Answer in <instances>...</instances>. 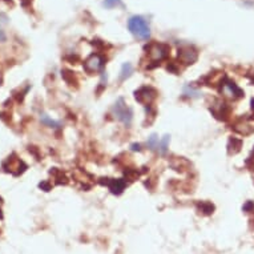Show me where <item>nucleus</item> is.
<instances>
[{
    "mask_svg": "<svg viewBox=\"0 0 254 254\" xmlns=\"http://www.w3.org/2000/svg\"><path fill=\"white\" fill-rule=\"evenodd\" d=\"M157 97V91L153 87H141L134 92V99L137 103L149 107Z\"/></svg>",
    "mask_w": 254,
    "mask_h": 254,
    "instance_id": "5",
    "label": "nucleus"
},
{
    "mask_svg": "<svg viewBox=\"0 0 254 254\" xmlns=\"http://www.w3.org/2000/svg\"><path fill=\"white\" fill-rule=\"evenodd\" d=\"M128 28L137 39L141 40H148L150 36V28L149 24L146 20L141 16H132L128 20Z\"/></svg>",
    "mask_w": 254,
    "mask_h": 254,
    "instance_id": "1",
    "label": "nucleus"
},
{
    "mask_svg": "<svg viewBox=\"0 0 254 254\" xmlns=\"http://www.w3.org/2000/svg\"><path fill=\"white\" fill-rule=\"evenodd\" d=\"M249 79H250V81H252V83L254 84V73H252V75H249Z\"/></svg>",
    "mask_w": 254,
    "mask_h": 254,
    "instance_id": "25",
    "label": "nucleus"
},
{
    "mask_svg": "<svg viewBox=\"0 0 254 254\" xmlns=\"http://www.w3.org/2000/svg\"><path fill=\"white\" fill-rule=\"evenodd\" d=\"M39 188L43 189V190H46V192H48V190H51V184L48 181H43V183L39 184Z\"/></svg>",
    "mask_w": 254,
    "mask_h": 254,
    "instance_id": "20",
    "label": "nucleus"
},
{
    "mask_svg": "<svg viewBox=\"0 0 254 254\" xmlns=\"http://www.w3.org/2000/svg\"><path fill=\"white\" fill-rule=\"evenodd\" d=\"M158 136L157 134H152L150 137H148V141H146V146L149 148L150 150H154L158 148Z\"/></svg>",
    "mask_w": 254,
    "mask_h": 254,
    "instance_id": "16",
    "label": "nucleus"
},
{
    "mask_svg": "<svg viewBox=\"0 0 254 254\" xmlns=\"http://www.w3.org/2000/svg\"><path fill=\"white\" fill-rule=\"evenodd\" d=\"M177 58L184 65H190V64H194L198 59V54L197 51L190 46L181 47L179 50V54H177Z\"/></svg>",
    "mask_w": 254,
    "mask_h": 254,
    "instance_id": "7",
    "label": "nucleus"
},
{
    "mask_svg": "<svg viewBox=\"0 0 254 254\" xmlns=\"http://www.w3.org/2000/svg\"><path fill=\"white\" fill-rule=\"evenodd\" d=\"M117 4H121L120 0H105L104 1V5L105 7H108V8H112V7H115V5Z\"/></svg>",
    "mask_w": 254,
    "mask_h": 254,
    "instance_id": "17",
    "label": "nucleus"
},
{
    "mask_svg": "<svg viewBox=\"0 0 254 254\" xmlns=\"http://www.w3.org/2000/svg\"><path fill=\"white\" fill-rule=\"evenodd\" d=\"M233 129L234 132H237L241 136H249V134H252L254 132V127L252 124H249L248 121L241 120L234 124Z\"/></svg>",
    "mask_w": 254,
    "mask_h": 254,
    "instance_id": "10",
    "label": "nucleus"
},
{
    "mask_svg": "<svg viewBox=\"0 0 254 254\" xmlns=\"http://www.w3.org/2000/svg\"><path fill=\"white\" fill-rule=\"evenodd\" d=\"M108 181H101V184H104L108 187V189L113 194H120L123 193V190L127 187V183H125V180L123 179H107Z\"/></svg>",
    "mask_w": 254,
    "mask_h": 254,
    "instance_id": "9",
    "label": "nucleus"
},
{
    "mask_svg": "<svg viewBox=\"0 0 254 254\" xmlns=\"http://www.w3.org/2000/svg\"><path fill=\"white\" fill-rule=\"evenodd\" d=\"M220 93L226 99H229V100H237V99H241L244 96V92H242L241 88L228 79L221 81Z\"/></svg>",
    "mask_w": 254,
    "mask_h": 254,
    "instance_id": "3",
    "label": "nucleus"
},
{
    "mask_svg": "<svg viewBox=\"0 0 254 254\" xmlns=\"http://www.w3.org/2000/svg\"><path fill=\"white\" fill-rule=\"evenodd\" d=\"M112 112L117 120L121 121L123 124L127 125V127L130 125L132 119H133V111H132V108H129V107L127 105V103H125V100L123 97H120V99L115 103V105H113L112 108Z\"/></svg>",
    "mask_w": 254,
    "mask_h": 254,
    "instance_id": "2",
    "label": "nucleus"
},
{
    "mask_svg": "<svg viewBox=\"0 0 254 254\" xmlns=\"http://www.w3.org/2000/svg\"><path fill=\"white\" fill-rule=\"evenodd\" d=\"M40 121H42L44 125H47V127H50V128H59V127H60V123H59V121L52 120V119H50L47 115H43V116L40 117Z\"/></svg>",
    "mask_w": 254,
    "mask_h": 254,
    "instance_id": "14",
    "label": "nucleus"
},
{
    "mask_svg": "<svg viewBox=\"0 0 254 254\" xmlns=\"http://www.w3.org/2000/svg\"><path fill=\"white\" fill-rule=\"evenodd\" d=\"M185 95H188V96H190V97H198L200 96V92L193 91L192 88L188 87L187 89H185Z\"/></svg>",
    "mask_w": 254,
    "mask_h": 254,
    "instance_id": "18",
    "label": "nucleus"
},
{
    "mask_svg": "<svg viewBox=\"0 0 254 254\" xmlns=\"http://www.w3.org/2000/svg\"><path fill=\"white\" fill-rule=\"evenodd\" d=\"M3 218V212H1V209H0V220Z\"/></svg>",
    "mask_w": 254,
    "mask_h": 254,
    "instance_id": "26",
    "label": "nucleus"
},
{
    "mask_svg": "<svg viewBox=\"0 0 254 254\" xmlns=\"http://www.w3.org/2000/svg\"><path fill=\"white\" fill-rule=\"evenodd\" d=\"M210 111H212L213 115H214L217 119H220V120H226L230 112L228 104L221 100H217L216 103L210 107Z\"/></svg>",
    "mask_w": 254,
    "mask_h": 254,
    "instance_id": "8",
    "label": "nucleus"
},
{
    "mask_svg": "<svg viewBox=\"0 0 254 254\" xmlns=\"http://www.w3.org/2000/svg\"><path fill=\"white\" fill-rule=\"evenodd\" d=\"M104 67V58L99 54H92L84 62V69L88 73H96Z\"/></svg>",
    "mask_w": 254,
    "mask_h": 254,
    "instance_id": "6",
    "label": "nucleus"
},
{
    "mask_svg": "<svg viewBox=\"0 0 254 254\" xmlns=\"http://www.w3.org/2000/svg\"><path fill=\"white\" fill-rule=\"evenodd\" d=\"M130 149L134 150V152H136V150L140 152V150H141V145H140V144H132V145H130Z\"/></svg>",
    "mask_w": 254,
    "mask_h": 254,
    "instance_id": "22",
    "label": "nucleus"
},
{
    "mask_svg": "<svg viewBox=\"0 0 254 254\" xmlns=\"http://www.w3.org/2000/svg\"><path fill=\"white\" fill-rule=\"evenodd\" d=\"M242 209H244L245 212H252V210L254 209V204L252 202V201H248V202L244 205V208H242Z\"/></svg>",
    "mask_w": 254,
    "mask_h": 254,
    "instance_id": "21",
    "label": "nucleus"
},
{
    "mask_svg": "<svg viewBox=\"0 0 254 254\" xmlns=\"http://www.w3.org/2000/svg\"><path fill=\"white\" fill-rule=\"evenodd\" d=\"M125 175L128 176V179H129L130 181H134V180L137 179L138 176H140V173H138L137 171H133V172H128V173H125Z\"/></svg>",
    "mask_w": 254,
    "mask_h": 254,
    "instance_id": "19",
    "label": "nucleus"
},
{
    "mask_svg": "<svg viewBox=\"0 0 254 254\" xmlns=\"http://www.w3.org/2000/svg\"><path fill=\"white\" fill-rule=\"evenodd\" d=\"M169 141H171V137L169 136H164L163 140L160 141L158 144V150H160V153L161 154H165L168 152V146H169Z\"/></svg>",
    "mask_w": 254,
    "mask_h": 254,
    "instance_id": "15",
    "label": "nucleus"
},
{
    "mask_svg": "<svg viewBox=\"0 0 254 254\" xmlns=\"http://www.w3.org/2000/svg\"><path fill=\"white\" fill-rule=\"evenodd\" d=\"M4 39H5L4 34H3V32H1V31H0V40H4Z\"/></svg>",
    "mask_w": 254,
    "mask_h": 254,
    "instance_id": "24",
    "label": "nucleus"
},
{
    "mask_svg": "<svg viewBox=\"0 0 254 254\" xmlns=\"http://www.w3.org/2000/svg\"><path fill=\"white\" fill-rule=\"evenodd\" d=\"M28 3H31V0H21V4H23V7H27Z\"/></svg>",
    "mask_w": 254,
    "mask_h": 254,
    "instance_id": "23",
    "label": "nucleus"
},
{
    "mask_svg": "<svg viewBox=\"0 0 254 254\" xmlns=\"http://www.w3.org/2000/svg\"><path fill=\"white\" fill-rule=\"evenodd\" d=\"M242 141L240 138L232 137L229 140V144H228V153L229 154H236L241 150Z\"/></svg>",
    "mask_w": 254,
    "mask_h": 254,
    "instance_id": "11",
    "label": "nucleus"
},
{
    "mask_svg": "<svg viewBox=\"0 0 254 254\" xmlns=\"http://www.w3.org/2000/svg\"><path fill=\"white\" fill-rule=\"evenodd\" d=\"M146 51H148L150 62L153 63L163 62L164 59H167L168 55H169V47L167 44H163V43H153L146 48Z\"/></svg>",
    "mask_w": 254,
    "mask_h": 254,
    "instance_id": "4",
    "label": "nucleus"
},
{
    "mask_svg": "<svg viewBox=\"0 0 254 254\" xmlns=\"http://www.w3.org/2000/svg\"><path fill=\"white\" fill-rule=\"evenodd\" d=\"M133 73V67H132V64L130 63H125L123 64V67H121V71H120V81H124L127 80L128 77H130Z\"/></svg>",
    "mask_w": 254,
    "mask_h": 254,
    "instance_id": "12",
    "label": "nucleus"
},
{
    "mask_svg": "<svg viewBox=\"0 0 254 254\" xmlns=\"http://www.w3.org/2000/svg\"><path fill=\"white\" fill-rule=\"evenodd\" d=\"M197 206H198V210L204 213V214H212L213 210H214L213 204H210L208 201H202V202H200Z\"/></svg>",
    "mask_w": 254,
    "mask_h": 254,
    "instance_id": "13",
    "label": "nucleus"
}]
</instances>
